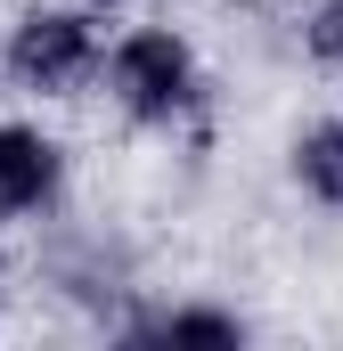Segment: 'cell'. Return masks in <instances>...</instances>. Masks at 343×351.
Segmentation results:
<instances>
[{"label":"cell","mask_w":343,"mask_h":351,"mask_svg":"<svg viewBox=\"0 0 343 351\" xmlns=\"http://www.w3.org/2000/svg\"><path fill=\"white\" fill-rule=\"evenodd\" d=\"M106 98L139 123V131H180L204 106V58L172 33V25H131L106 58H98Z\"/></svg>","instance_id":"6da1fadb"},{"label":"cell","mask_w":343,"mask_h":351,"mask_svg":"<svg viewBox=\"0 0 343 351\" xmlns=\"http://www.w3.org/2000/svg\"><path fill=\"white\" fill-rule=\"evenodd\" d=\"M98 58H106V33H98V8H25L0 41V74L33 98H74L98 82Z\"/></svg>","instance_id":"7a4b0ae2"},{"label":"cell","mask_w":343,"mask_h":351,"mask_svg":"<svg viewBox=\"0 0 343 351\" xmlns=\"http://www.w3.org/2000/svg\"><path fill=\"white\" fill-rule=\"evenodd\" d=\"M66 204V139L41 123H0V213L41 221Z\"/></svg>","instance_id":"3957f363"},{"label":"cell","mask_w":343,"mask_h":351,"mask_svg":"<svg viewBox=\"0 0 343 351\" xmlns=\"http://www.w3.org/2000/svg\"><path fill=\"white\" fill-rule=\"evenodd\" d=\"M115 335H123V343H204V351H237L254 327H246L237 311H221V302H164V311L123 319Z\"/></svg>","instance_id":"277c9868"},{"label":"cell","mask_w":343,"mask_h":351,"mask_svg":"<svg viewBox=\"0 0 343 351\" xmlns=\"http://www.w3.org/2000/svg\"><path fill=\"white\" fill-rule=\"evenodd\" d=\"M286 172H294V188H303L311 204L343 213V114H319V123H303V131H294Z\"/></svg>","instance_id":"5b68a950"},{"label":"cell","mask_w":343,"mask_h":351,"mask_svg":"<svg viewBox=\"0 0 343 351\" xmlns=\"http://www.w3.org/2000/svg\"><path fill=\"white\" fill-rule=\"evenodd\" d=\"M303 49H311L327 74H343V0H311V16H303Z\"/></svg>","instance_id":"8992f818"},{"label":"cell","mask_w":343,"mask_h":351,"mask_svg":"<svg viewBox=\"0 0 343 351\" xmlns=\"http://www.w3.org/2000/svg\"><path fill=\"white\" fill-rule=\"evenodd\" d=\"M82 8H131V0H82Z\"/></svg>","instance_id":"52a82bcc"},{"label":"cell","mask_w":343,"mask_h":351,"mask_svg":"<svg viewBox=\"0 0 343 351\" xmlns=\"http://www.w3.org/2000/svg\"><path fill=\"white\" fill-rule=\"evenodd\" d=\"M0 221H8V213H0Z\"/></svg>","instance_id":"ba28073f"}]
</instances>
